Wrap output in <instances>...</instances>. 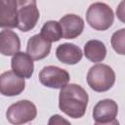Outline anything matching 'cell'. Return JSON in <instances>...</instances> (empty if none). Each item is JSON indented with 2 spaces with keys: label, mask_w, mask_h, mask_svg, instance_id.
<instances>
[{
  "label": "cell",
  "mask_w": 125,
  "mask_h": 125,
  "mask_svg": "<svg viewBox=\"0 0 125 125\" xmlns=\"http://www.w3.org/2000/svg\"><path fill=\"white\" fill-rule=\"evenodd\" d=\"M89 97L83 87L78 84H67L59 94L60 109L71 118H81L88 105Z\"/></svg>",
  "instance_id": "1"
},
{
  "label": "cell",
  "mask_w": 125,
  "mask_h": 125,
  "mask_svg": "<svg viewBox=\"0 0 125 125\" xmlns=\"http://www.w3.org/2000/svg\"><path fill=\"white\" fill-rule=\"evenodd\" d=\"M115 82L113 69L104 63H97L90 67L87 73V83L95 92H106Z\"/></svg>",
  "instance_id": "2"
},
{
  "label": "cell",
  "mask_w": 125,
  "mask_h": 125,
  "mask_svg": "<svg viewBox=\"0 0 125 125\" xmlns=\"http://www.w3.org/2000/svg\"><path fill=\"white\" fill-rule=\"evenodd\" d=\"M86 21L92 28L104 31L112 25L114 14L112 9L107 4L95 2L89 6L86 12Z\"/></svg>",
  "instance_id": "3"
},
{
  "label": "cell",
  "mask_w": 125,
  "mask_h": 125,
  "mask_svg": "<svg viewBox=\"0 0 125 125\" xmlns=\"http://www.w3.org/2000/svg\"><path fill=\"white\" fill-rule=\"evenodd\" d=\"M37 115L35 104L28 100H21L11 104L6 110L7 120L13 125H22L34 120Z\"/></svg>",
  "instance_id": "4"
},
{
  "label": "cell",
  "mask_w": 125,
  "mask_h": 125,
  "mask_svg": "<svg viewBox=\"0 0 125 125\" xmlns=\"http://www.w3.org/2000/svg\"><path fill=\"white\" fill-rule=\"evenodd\" d=\"M40 14L34 0L18 1V28L22 32L33 29L39 20Z\"/></svg>",
  "instance_id": "5"
},
{
  "label": "cell",
  "mask_w": 125,
  "mask_h": 125,
  "mask_svg": "<svg viewBox=\"0 0 125 125\" xmlns=\"http://www.w3.org/2000/svg\"><path fill=\"white\" fill-rule=\"evenodd\" d=\"M38 77L43 86L53 89H62L69 82V73L56 65L44 66L40 70Z\"/></svg>",
  "instance_id": "6"
},
{
  "label": "cell",
  "mask_w": 125,
  "mask_h": 125,
  "mask_svg": "<svg viewBox=\"0 0 125 125\" xmlns=\"http://www.w3.org/2000/svg\"><path fill=\"white\" fill-rule=\"evenodd\" d=\"M25 88L24 78L18 76L12 70L0 74V94L7 97L20 95Z\"/></svg>",
  "instance_id": "7"
},
{
  "label": "cell",
  "mask_w": 125,
  "mask_h": 125,
  "mask_svg": "<svg viewBox=\"0 0 125 125\" xmlns=\"http://www.w3.org/2000/svg\"><path fill=\"white\" fill-rule=\"evenodd\" d=\"M60 26L62 36L65 39H73L78 37L84 29V21L81 17L74 14H67L61 18Z\"/></svg>",
  "instance_id": "8"
},
{
  "label": "cell",
  "mask_w": 125,
  "mask_h": 125,
  "mask_svg": "<svg viewBox=\"0 0 125 125\" xmlns=\"http://www.w3.org/2000/svg\"><path fill=\"white\" fill-rule=\"evenodd\" d=\"M118 105L110 99H104L98 102L93 108V118L96 122H108L117 116Z\"/></svg>",
  "instance_id": "9"
},
{
  "label": "cell",
  "mask_w": 125,
  "mask_h": 125,
  "mask_svg": "<svg viewBox=\"0 0 125 125\" xmlns=\"http://www.w3.org/2000/svg\"><path fill=\"white\" fill-rule=\"evenodd\" d=\"M18 26V1L0 0V27L15 28Z\"/></svg>",
  "instance_id": "10"
},
{
  "label": "cell",
  "mask_w": 125,
  "mask_h": 125,
  "mask_svg": "<svg viewBox=\"0 0 125 125\" xmlns=\"http://www.w3.org/2000/svg\"><path fill=\"white\" fill-rule=\"evenodd\" d=\"M51 47V42L45 40L40 34H35L31 36L27 41L26 54L33 61L43 60L50 54Z\"/></svg>",
  "instance_id": "11"
},
{
  "label": "cell",
  "mask_w": 125,
  "mask_h": 125,
  "mask_svg": "<svg viewBox=\"0 0 125 125\" xmlns=\"http://www.w3.org/2000/svg\"><path fill=\"white\" fill-rule=\"evenodd\" d=\"M12 71L21 78H30L33 74V60L23 52H19L11 60Z\"/></svg>",
  "instance_id": "12"
},
{
  "label": "cell",
  "mask_w": 125,
  "mask_h": 125,
  "mask_svg": "<svg viewBox=\"0 0 125 125\" xmlns=\"http://www.w3.org/2000/svg\"><path fill=\"white\" fill-rule=\"evenodd\" d=\"M57 59L65 64H76L83 57L82 50L73 43H63L56 49Z\"/></svg>",
  "instance_id": "13"
},
{
  "label": "cell",
  "mask_w": 125,
  "mask_h": 125,
  "mask_svg": "<svg viewBox=\"0 0 125 125\" xmlns=\"http://www.w3.org/2000/svg\"><path fill=\"white\" fill-rule=\"evenodd\" d=\"M21 40L19 35L10 30L0 31V54L3 56H14L20 52Z\"/></svg>",
  "instance_id": "14"
},
{
  "label": "cell",
  "mask_w": 125,
  "mask_h": 125,
  "mask_svg": "<svg viewBox=\"0 0 125 125\" xmlns=\"http://www.w3.org/2000/svg\"><path fill=\"white\" fill-rule=\"evenodd\" d=\"M84 56L93 62H101L106 56V47L100 40H89L84 45Z\"/></svg>",
  "instance_id": "15"
},
{
  "label": "cell",
  "mask_w": 125,
  "mask_h": 125,
  "mask_svg": "<svg viewBox=\"0 0 125 125\" xmlns=\"http://www.w3.org/2000/svg\"><path fill=\"white\" fill-rule=\"evenodd\" d=\"M45 40L49 42H57L62 36V29L59 21H48L44 23L41 28V32L39 33Z\"/></svg>",
  "instance_id": "16"
},
{
  "label": "cell",
  "mask_w": 125,
  "mask_h": 125,
  "mask_svg": "<svg viewBox=\"0 0 125 125\" xmlns=\"http://www.w3.org/2000/svg\"><path fill=\"white\" fill-rule=\"evenodd\" d=\"M111 46L119 55L125 54V28L115 31L111 36Z\"/></svg>",
  "instance_id": "17"
},
{
  "label": "cell",
  "mask_w": 125,
  "mask_h": 125,
  "mask_svg": "<svg viewBox=\"0 0 125 125\" xmlns=\"http://www.w3.org/2000/svg\"><path fill=\"white\" fill-rule=\"evenodd\" d=\"M47 125H71V124L68 120H66L60 114H54L49 118Z\"/></svg>",
  "instance_id": "18"
},
{
  "label": "cell",
  "mask_w": 125,
  "mask_h": 125,
  "mask_svg": "<svg viewBox=\"0 0 125 125\" xmlns=\"http://www.w3.org/2000/svg\"><path fill=\"white\" fill-rule=\"evenodd\" d=\"M94 125H120L118 120L116 119H113L111 121H108V122H104V123H101V122H95Z\"/></svg>",
  "instance_id": "19"
}]
</instances>
